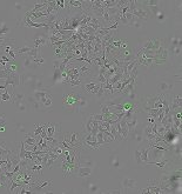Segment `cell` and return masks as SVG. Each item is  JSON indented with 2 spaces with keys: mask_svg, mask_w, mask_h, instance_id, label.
<instances>
[{
  "mask_svg": "<svg viewBox=\"0 0 182 194\" xmlns=\"http://www.w3.org/2000/svg\"><path fill=\"white\" fill-rule=\"evenodd\" d=\"M63 106L67 111L80 113L88 106L87 95L84 94V91H79L74 88L70 92L63 94Z\"/></svg>",
  "mask_w": 182,
  "mask_h": 194,
  "instance_id": "6da1fadb",
  "label": "cell"
},
{
  "mask_svg": "<svg viewBox=\"0 0 182 194\" xmlns=\"http://www.w3.org/2000/svg\"><path fill=\"white\" fill-rule=\"evenodd\" d=\"M63 140L70 145L72 148H78L81 147L82 145V135L81 133H65L63 134Z\"/></svg>",
  "mask_w": 182,
  "mask_h": 194,
  "instance_id": "7a4b0ae2",
  "label": "cell"
},
{
  "mask_svg": "<svg viewBox=\"0 0 182 194\" xmlns=\"http://www.w3.org/2000/svg\"><path fill=\"white\" fill-rule=\"evenodd\" d=\"M60 168L63 171V178H70L72 174L77 173L78 168H79V164H72V162H67L63 159L61 164H60Z\"/></svg>",
  "mask_w": 182,
  "mask_h": 194,
  "instance_id": "3957f363",
  "label": "cell"
},
{
  "mask_svg": "<svg viewBox=\"0 0 182 194\" xmlns=\"http://www.w3.org/2000/svg\"><path fill=\"white\" fill-rule=\"evenodd\" d=\"M140 192L142 194H146V193H154V194H161L163 193V189L161 187V181L160 184H153V181H149L147 187L145 188H141Z\"/></svg>",
  "mask_w": 182,
  "mask_h": 194,
  "instance_id": "277c9868",
  "label": "cell"
},
{
  "mask_svg": "<svg viewBox=\"0 0 182 194\" xmlns=\"http://www.w3.org/2000/svg\"><path fill=\"white\" fill-rule=\"evenodd\" d=\"M19 84H20V75H19V73H11V75L5 79V86L8 87L11 85V89H12V92L14 91V88L17 86H19Z\"/></svg>",
  "mask_w": 182,
  "mask_h": 194,
  "instance_id": "5b68a950",
  "label": "cell"
},
{
  "mask_svg": "<svg viewBox=\"0 0 182 194\" xmlns=\"http://www.w3.org/2000/svg\"><path fill=\"white\" fill-rule=\"evenodd\" d=\"M48 46V36L46 34H39V36H34L33 39V47L34 48H39L40 50V46Z\"/></svg>",
  "mask_w": 182,
  "mask_h": 194,
  "instance_id": "8992f818",
  "label": "cell"
},
{
  "mask_svg": "<svg viewBox=\"0 0 182 194\" xmlns=\"http://www.w3.org/2000/svg\"><path fill=\"white\" fill-rule=\"evenodd\" d=\"M149 152H150V154L148 153V155H150V160L149 161H157V160H161V159L165 158V153L167 151H161L159 148L149 147Z\"/></svg>",
  "mask_w": 182,
  "mask_h": 194,
  "instance_id": "52a82bcc",
  "label": "cell"
},
{
  "mask_svg": "<svg viewBox=\"0 0 182 194\" xmlns=\"http://www.w3.org/2000/svg\"><path fill=\"white\" fill-rule=\"evenodd\" d=\"M93 124H94V119L92 118V115H89L86 119V121L84 122V125H82V133H81V135L91 134L92 129H93Z\"/></svg>",
  "mask_w": 182,
  "mask_h": 194,
  "instance_id": "ba28073f",
  "label": "cell"
},
{
  "mask_svg": "<svg viewBox=\"0 0 182 194\" xmlns=\"http://www.w3.org/2000/svg\"><path fill=\"white\" fill-rule=\"evenodd\" d=\"M121 185H122V193H126L127 191L133 189L135 187L136 181L134 179H129V178H123L122 181H121Z\"/></svg>",
  "mask_w": 182,
  "mask_h": 194,
  "instance_id": "9c48e42d",
  "label": "cell"
},
{
  "mask_svg": "<svg viewBox=\"0 0 182 194\" xmlns=\"http://www.w3.org/2000/svg\"><path fill=\"white\" fill-rule=\"evenodd\" d=\"M126 124H127L128 129H129V132L135 131V129L138 128V126H139V118H138V114H134L131 119L126 120Z\"/></svg>",
  "mask_w": 182,
  "mask_h": 194,
  "instance_id": "30bf717a",
  "label": "cell"
},
{
  "mask_svg": "<svg viewBox=\"0 0 182 194\" xmlns=\"http://www.w3.org/2000/svg\"><path fill=\"white\" fill-rule=\"evenodd\" d=\"M92 175V168L91 167H85V166H79L77 171V177L79 178H87Z\"/></svg>",
  "mask_w": 182,
  "mask_h": 194,
  "instance_id": "8fae6325",
  "label": "cell"
},
{
  "mask_svg": "<svg viewBox=\"0 0 182 194\" xmlns=\"http://www.w3.org/2000/svg\"><path fill=\"white\" fill-rule=\"evenodd\" d=\"M157 88H159V92L161 94H168L172 91V88H173V84H169V82H166V81H161L157 85Z\"/></svg>",
  "mask_w": 182,
  "mask_h": 194,
  "instance_id": "7c38bea8",
  "label": "cell"
},
{
  "mask_svg": "<svg viewBox=\"0 0 182 194\" xmlns=\"http://www.w3.org/2000/svg\"><path fill=\"white\" fill-rule=\"evenodd\" d=\"M119 122H120V127H121V137H122L123 140H127V139H128V135H129V129L127 127L126 120L122 118Z\"/></svg>",
  "mask_w": 182,
  "mask_h": 194,
  "instance_id": "4fadbf2b",
  "label": "cell"
},
{
  "mask_svg": "<svg viewBox=\"0 0 182 194\" xmlns=\"http://www.w3.org/2000/svg\"><path fill=\"white\" fill-rule=\"evenodd\" d=\"M140 150V155H141V164H143V165H148L149 164V155H148V153H149V146L146 147V148H143V147H141L139 148Z\"/></svg>",
  "mask_w": 182,
  "mask_h": 194,
  "instance_id": "5bb4252c",
  "label": "cell"
},
{
  "mask_svg": "<svg viewBox=\"0 0 182 194\" xmlns=\"http://www.w3.org/2000/svg\"><path fill=\"white\" fill-rule=\"evenodd\" d=\"M40 106H41V109L42 111H49L51 108L53 107V99H52V95L48 94L47 95V98H46V100L44 101L42 104H40Z\"/></svg>",
  "mask_w": 182,
  "mask_h": 194,
  "instance_id": "9a60e30c",
  "label": "cell"
},
{
  "mask_svg": "<svg viewBox=\"0 0 182 194\" xmlns=\"http://www.w3.org/2000/svg\"><path fill=\"white\" fill-rule=\"evenodd\" d=\"M79 165L85 166V167H93L94 166V161L89 158H82V155H80V160H79Z\"/></svg>",
  "mask_w": 182,
  "mask_h": 194,
  "instance_id": "2e32d148",
  "label": "cell"
},
{
  "mask_svg": "<svg viewBox=\"0 0 182 194\" xmlns=\"http://www.w3.org/2000/svg\"><path fill=\"white\" fill-rule=\"evenodd\" d=\"M59 81H61V72H60L59 68H54L53 75H52V85L51 86L55 85L56 82H59Z\"/></svg>",
  "mask_w": 182,
  "mask_h": 194,
  "instance_id": "e0dca14e",
  "label": "cell"
},
{
  "mask_svg": "<svg viewBox=\"0 0 182 194\" xmlns=\"http://www.w3.org/2000/svg\"><path fill=\"white\" fill-rule=\"evenodd\" d=\"M7 33H9V27L4 21H0V40L6 39L5 34H7Z\"/></svg>",
  "mask_w": 182,
  "mask_h": 194,
  "instance_id": "ac0fdd59",
  "label": "cell"
},
{
  "mask_svg": "<svg viewBox=\"0 0 182 194\" xmlns=\"http://www.w3.org/2000/svg\"><path fill=\"white\" fill-rule=\"evenodd\" d=\"M8 64H9V66L6 67V68L9 71V72L11 73H18V70H19V63H18L17 60H12V61H9Z\"/></svg>",
  "mask_w": 182,
  "mask_h": 194,
  "instance_id": "d6986e66",
  "label": "cell"
},
{
  "mask_svg": "<svg viewBox=\"0 0 182 194\" xmlns=\"http://www.w3.org/2000/svg\"><path fill=\"white\" fill-rule=\"evenodd\" d=\"M12 95L13 94H11L6 89H4V93H0V102H4V101H9V102H12Z\"/></svg>",
  "mask_w": 182,
  "mask_h": 194,
  "instance_id": "ffe728a7",
  "label": "cell"
},
{
  "mask_svg": "<svg viewBox=\"0 0 182 194\" xmlns=\"http://www.w3.org/2000/svg\"><path fill=\"white\" fill-rule=\"evenodd\" d=\"M24 98H25V95L22 93L13 94V95H12V102H13L15 106H18L19 104H21V102L24 101Z\"/></svg>",
  "mask_w": 182,
  "mask_h": 194,
  "instance_id": "44dd1931",
  "label": "cell"
},
{
  "mask_svg": "<svg viewBox=\"0 0 182 194\" xmlns=\"http://www.w3.org/2000/svg\"><path fill=\"white\" fill-rule=\"evenodd\" d=\"M32 47H29V46H24V47H20V48H18V47H15L14 48V53H15V55H21V54H27L28 52L31 51Z\"/></svg>",
  "mask_w": 182,
  "mask_h": 194,
  "instance_id": "7402d4cb",
  "label": "cell"
},
{
  "mask_svg": "<svg viewBox=\"0 0 182 194\" xmlns=\"http://www.w3.org/2000/svg\"><path fill=\"white\" fill-rule=\"evenodd\" d=\"M97 84H98V82H95V81H91V82H87V84H82V85H81V89H82L84 92H91L92 89L97 86Z\"/></svg>",
  "mask_w": 182,
  "mask_h": 194,
  "instance_id": "603a6c76",
  "label": "cell"
},
{
  "mask_svg": "<svg viewBox=\"0 0 182 194\" xmlns=\"http://www.w3.org/2000/svg\"><path fill=\"white\" fill-rule=\"evenodd\" d=\"M109 132L112 133V135H113V138H114V140H116V141H122V140H123V139H122V137H121V134H120L119 132L116 131V128H115V126H114V125H112V126H111Z\"/></svg>",
  "mask_w": 182,
  "mask_h": 194,
  "instance_id": "cb8c5ba5",
  "label": "cell"
},
{
  "mask_svg": "<svg viewBox=\"0 0 182 194\" xmlns=\"http://www.w3.org/2000/svg\"><path fill=\"white\" fill-rule=\"evenodd\" d=\"M48 94V92L45 89V91H34L33 92V97L35 98V100L36 101H39L41 98H44V97H46Z\"/></svg>",
  "mask_w": 182,
  "mask_h": 194,
  "instance_id": "d4e9b609",
  "label": "cell"
},
{
  "mask_svg": "<svg viewBox=\"0 0 182 194\" xmlns=\"http://www.w3.org/2000/svg\"><path fill=\"white\" fill-rule=\"evenodd\" d=\"M39 53H40V50H39V48H34V47H32V48H31V51L28 52L26 55H27V57H29L31 59H32V60H33V59H35V58L39 57Z\"/></svg>",
  "mask_w": 182,
  "mask_h": 194,
  "instance_id": "484cf974",
  "label": "cell"
},
{
  "mask_svg": "<svg viewBox=\"0 0 182 194\" xmlns=\"http://www.w3.org/2000/svg\"><path fill=\"white\" fill-rule=\"evenodd\" d=\"M97 141H98L99 145H101V146H105V143H104V133L102 132H100L99 131L98 134H97Z\"/></svg>",
  "mask_w": 182,
  "mask_h": 194,
  "instance_id": "4316f807",
  "label": "cell"
},
{
  "mask_svg": "<svg viewBox=\"0 0 182 194\" xmlns=\"http://www.w3.org/2000/svg\"><path fill=\"white\" fill-rule=\"evenodd\" d=\"M134 158H135V162L141 165V155H140V150L136 148L135 152H134Z\"/></svg>",
  "mask_w": 182,
  "mask_h": 194,
  "instance_id": "83f0119b",
  "label": "cell"
},
{
  "mask_svg": "<svg viewBox=\"0 0 182 194\" xmlns=\"http://www.w3.org/2000/svg\"><path fill=\"white\" fill-rule=\"evenodd\" d=\"M100 112H101V114H108V113H111V107H108L105 104H102L101 108H100Z\"/></svg>",
  "mask_w": 182,
  "mask_h": 194,
  "instance_id": "f1b7e54d",
  "label": "cell"
},
{
  "mask_svg": "<svg viewBox=\"0 0 182 194\" xmlns=\"http://www.w3.org/2000/svg\"><path fill=\"white\" fill-rule=\"evenodd\" d=\"M111 165H112L113 167H115V168L119 167L120 161H119V159H118V157H112V158H111Z\"/></svg>",
  "mask_w": 182,
  "mask_h": 194,
  "instance_id": "f546056e",
  "label": "cell"
},
{
  "mask_svg": "<svg viewBox=\"0 0 182 194\" xmlns=\"http://www.w3.org/2000/svg\"><path fill=\"white\" fill-rule=\"evenodd\" d=\"M32 63H33V61H32V59H31V58L29 57H27V55H25V58H24V67H25V68H27L28 66H31V64H32Z\"/></svg>",
  "mask_w": 182,
  "mask_h": 194,
  "instance_id": "4dcf8cb0",
  "label": "cell"
},
{
  "mask_svg": "<svg viewBox=\"0 0 182 194\" xmlns=\"http://www.w3.org/2000/svg\"><path fill=\"white\" fill-rule=\"evenodd\" d=\"M88 191H89L91 193H99V186L98 185H93V184H91V185L88 186Z\"/></svg>",
  "mask_w": 182,
  "mask_h": 194,
  "instance_id": "1f68e13d",
  "label": "cell"
},
{
  "mask_svg": "<svg viewBox=\"0 0 182 194\" xmlns=\"http://www.w3.org/2000/svg\"><path fill=\"white\" fill-rule=\"evenodd\" d=\"M172 53H173L174 55H180V54H181V45H179V46L174 47L173 51H172Z\"/></svg>",
  "mask_w": 182,
  "mask_h": 194,
  "instance_id": "d6a6232c",
  "label": "cell"
},
{
  "mask_svg": "<svg viewBox=\"0 0 182 194\" xmlns=\"http://www.w3.org/2000/svg\"><path fill=\"white\" fill-rule=\"evenodd\" d=\"M92 118L97 121H104V114H91Z\"/></svg>",
  "mask_w": 182,
  "mask_h": 194,
  "instance_id": "836d02e7",
  "label": "cell"
},
{
  "mask_svg": "<svg viewBox=\"0 0 182 194\" xmlns=\"http://www.w3.org/2000/svg\"><path fill=\"white\" fill-rule=\"evenodd\" d=\"M34 64H36V65H42L44 63H45V60H44V58H41V57H38V58H35V59H33L32 60Z\"/></svg>",
  "mask_w": 182,
  "mask_h": 194,
  "instance_id": "e575fe53",
  "label": "cell"
},
{
  "mask_svg": "<svg viewBox=\"0 0 182 194\" xmlns=\"http://www.w3.org/2000/svg\"><path fill=\"white\" fill-rule=\"evenodd\" d=\"M5 125H6V118L4 113H1L0 114V126H5Z\"/></svg>",
  "mask_w": 182,
  "mask_h": 194,
  "instance_id": "d590c367",
  "label": "cell"
},
{
  "mask_svg": "<svg viewBox=\"0 0 182 194\" xmlns=\"http://www.w3.org/2000/svg\"><path fill=\"white\" fill-rule=\"evenodd\" d=\"M156 18H157V20H160V21H163V20L166 19V15H165V13H162V12H160L159 14L156 15Z\"/></svg>",
  "mask_w": 182,
  "mask_h": 194,
  "instance_id": "8d00e7d4",
  "label": "cell"
},
{
  "mask_svg": "<svg viewBox=\"0 0 182 194\" xmlns=\"http://www.w3.org/2000/svg\"><path fill=\"white\" fill-rule=\"evenodd\" d=\"M17 107H18V109H19V111H25V109H26V106H25V104H24V102L19 104Z\"/></svg>",
  "mask_w": 182,
  "mask_h": 194,
  "instance_id": "74e56055",
  "label": "cell"
},
{
  "mask_svg": "<svg viewBox=\"0 0 182 194\" xmlns=\"http://www.w3.org/2000/svg\"><path fill=\"white\" fill-rule=\"evenodd\" d=\"M61 60H53V65H54V68H59Z\"/></svg>",
  "mask_w": 182,
  "mask_h": 194,
  "instance_id": "f35d334b",
  "label": "cell"
},
{
  "mask_svg": "<svg viewBox=\"0 0 182 194\" xmlns=\"http://www.w3.org/2000/svg\"><path fill=\"white\" fill-rule=\"evenodd\" d=\"M0 59H1V60H4L6 64H8L9 61H12V60H9V58H7L6 55H1V57H0Z\"/></svg>",
  "mask_w": 182,
  "mask_h": 194,
  "instance_id": "ab89813d",
  "label": "cell"
},
{
  "mask_svg": "<svg viewBox=\"0 0 182 194\" xmlns=\"http://www.w3.org/2000/svg\"><path fill=\"white\" fill-rule=\"evenodd\" d=\"M5 132H6V127L5 126H0V134H2Z\"/></svg>",
  "mask_w": 182,
  "mask_h": 194,
  "instance_id": "60d3db41",
  "label": "cell"
},
{
  "mask_svg": "<svg viewBox=\"0 0 182 194\" xmlns=\"http://www.w3.org/2000/svg\"><path fill=\"white\" fill-rule=\"evenodd\" d=\"M21 7H22V6H21V5H19V2H17V4H15V8H18V10H20Z\"/></svg>",
  "mask_w": 182,
  "mask_h": 194,
  "instance_id": "b9f144b4",
  "label": "cell"
}]
</instances>
